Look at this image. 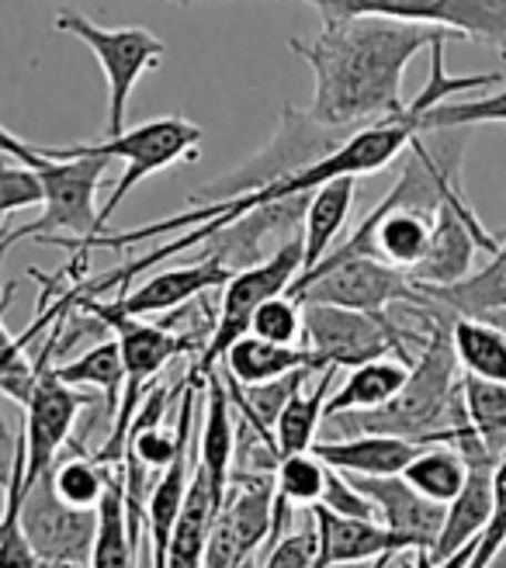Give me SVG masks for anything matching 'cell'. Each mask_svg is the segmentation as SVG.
Instances as JSON below:
<instances>
[{
  "label": "cell",
  "instance_id": "1",
  "mask_svg": "<svg viewBox=\"0 0 506 568\" xmlns=\"http://www.w3.org/2000/svg\"><path fill=\"white\" fill-rule=\"evenodd\" d=\"M462 36L396 18L323 14L316 39H292V52L313 70L316 91L308 115L323 125L361 132L406 111L403 73L419 52Z\"/></svg>",
  "mask_w": 506,
  "mask_h": 568
},
{
  "label": "cell",
  "instance_id": "2",
  "mask_svg": "<svg viewBox=\"0 0 506 568\" xmlns=\"http://www.w3.org/2000/svg\"><path fill=\"white\" fill-rule=\"evenodd\" d=\"M458 357L452 344V326L441 320L431 323L427 344L419 347L413 364L409 385L382 409L372 413H341L330 416V426H341L344 437L361 434H385V437H406L416 444H465L479 437L472 430L462 395Z\"/></svg>",
  "mask_w": 506,
  "mask_h": 568
},
{
  "label": "cell",
  "instance_id": "3",
  "mask_svg": "<svg viewBox=\"0 0 506 568\" xmlns=\"http://www.w3.org/2000/svg\"><path fill=\"white\" fill-rule=\"evenodd\" d=\"M4 142V156L21 160L39 170L45 184V209L36 222L21 225L14 233H4L0 250H11L18 240H91L101 233V209H98V187L108 174L104 156H73V160H49L36 146L21 142L11 129L0 135Z\"/></svg>",
  "mask_w": 506,
  "mask_h": 568
},
{
  "label": "cell",
  "instance_id": "4",
  "mask_svg": "<svg viewBox=\"0 0 506 568\" xmlns=\"http://www.w3.org/2000/svg\"><path fill=\"white\" fill-rule=\"evenodd\" d=\"M202 135L205 132L194 122H188L181 115H166V119H153V122H143L135 129H125L122 135H104L101 142H77V146H36V150L49 160L104 156V160L125 163L115 191H111L108 202L101 205V233H108L104 230L108 219L119 212V205L132 194V187L139 181H146L150 174H160V170H171L178 163L199 160Z\"/></svg>",
  "mask_w": 506,
  "mask_h": 568
},
{
  "label": "cell",
  "instance_id": "5",
  "mask_svg": "<svg viewBox=\"0 0 506 568\" xmlns=\"http://www.w3.org/2000/svg\"><path fill=\"white\" fill-rule=\"evenodd\" d=\"M80 308V305H77ZM88 312V308H80ZM94 320H101L111 333L119 336L122 344V357H125V395H122V406L119 416L111 423V434L108 440L98 447L94 462L98 465H125V454H129V437H132V423L139 416V406L150 395L153 378L163 372L166 364L181 354H202L209 344L199 339L194 333H171L163 323H150V320H129V316H104V312H91Z\"/></svg>",
  "mask_w": 506,
  "mask_h": 568
},
{
  "label": "cell",
  "instance_id": "6",
  "mask_svg": "<svg viewBox=\"0 0 506 568\" xmlns=\"http://www.w3.org/2000/svg\"><path fill=\"white\" fill-rule=\"evenodd\" d=\"M354 132L347 129H333L316 122L308 111H298L295 104L281 108V122L274 139L264 150L253 153L243 166H236L233 174L219 178L215 184H209L205 191H199L191 197V205H215V202H233L240 194L261 191L267 184H277L285 178H295L302 170H308L313 163L326 160L330 153H336L351 139Z\"/></svg>",
  "mask_w": 506,
  "mask_h": 568
},
{
  "label": "cell",
  "instance_id": "7",
  "mask_svg": "<svg viewBox=\"0 0 506 568\" xmlns=\"http://www.w3.org/2000/svg\"><path fill=\"white\" fill-rule=\"evenodd\" d=\"M302 271H305V243H302V236L285 243L264 264L236 271L233 281L222 288L219 316H215V326L209 333V347L194 357L188 375L205 382L215 372V364L226 361V354L240 344V339L250 336V323H253V316H257V308L264 302H271V298L289 295L292 284L302 277Z\"/></svg>",
  "mask_w": 506,
  "mask_h": 568
},
{
  "label": "cell",
  "instance_id": "8",
  "mask_svg": "<svg viewBox=\"0 0 506 568\" xmlns=\"http://www.w3.org/2000/svg\"><path fill=\"white\" fill-rule=\"evenodd\" d=\"M289 298L298 305L354 308L368 312V316H385L388 305L396 302L434 305L406 271H396L375 257H344V253H330L316 271L302 274L292 284Z\"/></svg>",
  "mask_w": 506,
  "mask_h": 568
},
{
  "label": "cell",
  "instance_id": "9",
  "mask_svg": "<svg viewBox=\"0 0 506 568\" xmlns=\"http://www.w3.org/2000/svg\"><path fill=\"white\" fill-rule=\"evenodd\" d=\"M55 28L73 39H80L94 52L101 63V73L108 80V125L104 135H122L125 132V111L135 83L143 80L153 67L163 63L166 45L146 32V28H101L80 11H60L55 14Z\"/></svg>",
  "mask_w": 506,
  "mask_h": 568
},
{
  "label": "cell",
  "instance_id": "10",
  "mask_svg": "<svg viewBox=\"0 0 506 568\" xmlns=\"http://www.w3.org/2000/svg\"><path fill=\"white\" fill-rule=\"evenodd\" d=\"M305 308V339L316 357H323L326 367H354L372 364L378 357H406L416 361L419 354H409V339L424 344L427 336H416L403 326H396L388 316H368V312L336 308V305H302Z\"/></svg>",
  "mask_w": 506,
  "mask_h": 568
},
{
  "label": "cell",
  "instance_id": "11",
  "mask_svg": "<svg viewBox=\"0 0 506 568\" xmlns=\"http://www.w3.org/2000/svg\"><path fill=\"white\" fill-rule=\"evenodd\" d=\"M191 8L199 0H171ZM320 14H351V18H396L413 24H434L462 39L483 42L506 52V0H305Z\"/></svg>",
  "mask_w": 506,
  "mask_h": 568
},
{
  "label": "cell",
  "instance_id": "12",
  "mask_svg": "<svg viewBox=\"0 0 506 568\" xmlns=\"http://www.w3.org/2000/svg\"><path fill=\"white\" fill-rule=\"evenodd\" d=\"M21 527L32 541L42 568H91L101 514L98 509H73L52 489V478H39L24 489Z\"/></svg>",
  "mask_w": 506,
  "mask_h": 568
},
{
  "label": "cell",
  "instance_id": "13",
  "mask_svg": "<svg viewBox=\"0 0 506 568\" xmlns=\"http://www.w3.org/2000/svg\"><path fill=\"white\" fill-rule=\"evenodd\" d=\"M274 471H233V486L222 503L205 568H250L253 555L274 534Z\"/></svg>",
  "mask_w": 506,
  "mask_h": 568
},
{
  "label": "cell",
  "instance_id": "14",
  "mask_svg": "<svg viewBox=\"0 0 506 568\" xmlns=\"http://www.w3.org/2000/svg\"><path fill=\"white\" fill-rule=\"evenodd\" d=\"M233 267H226L212 253H202L194 264L184 267H166V271H153L146 281H139L135 288H129L119 298H80V308L88 312H104V316H129V320H150L160 316V312H178L181 305H188L191 298H199L205 292L226 288L233 281Z\"/></svg>",
  "mask_w": 506,
  "mask_h": 568
},
{
  "label": "cell",
  "instance_id": "15",
  "mask_svg": "<svg viewBox=\"0 0 506 568\" xmlns=\"http://www.w3.org/2000/svg\"><path fill=\"white\" fill-rule=\"evenodd\" d=\"M91 395L70 388L55 367L49 364L45 372L39 375V385L32 392V399L24 406V444H28V481L24 486H36L39 478H45L55 462H60V450L70 444L77 416L88 409Z\"/></svg>",
  "mask_w": 506,
  "mask_h": 568
},
{
  "label": "cell",
  "instance_id": "16",
  "mask_svg": "<svg viewBox=\"0 0 506 568\" xmlns=\"http://www.w3.org/2000/svg\"><path fill=\"white\" fill-rule=\"evenodd\" d=\"M496 240L486 233V225L479 222V215L472 212V205L465 202H447L441 205L437 219H434V243L427 261L419 264L409 277L419 284L424 292L434 288H455L465 277H472V261L475 250H489L496 253Z\"/></svg>",
  "mask_w": 506,
  "mask_h": 568
},
{
  "label": "cell",
  "instance_id": "17",
  "mask_svg": "<svg viewBox=\"0 0 506 568\" xmlns=\"http://www.w3.org/2000/svg\"><path fill=\"white\" fill-rule=\"evenodd\" d=\"M354 478V475H351ZM354 486L378 509V524L416 551H434L447 520V506L419 496L403 475L396 478H354Z\"/></svg>",
  "mask_w": 506,
  "mask_h": 568
},
{
  "label": "cell",
  "instance_id": "18",
  "mask_svg": "<svg viewBox=\"0 0 506 568\" xmlns=\"http://www.w3.org/2000/svg\"><path fill=\"white\" fill-rule=\"evenodd\" d=\"M313 524L320 534V551H316L313 568H347V565H361V561L413 555V548L403 541V537L385 530L382 524L333 517L323 506H313Z\"/></svg>",
  "mask_w": 506,
  "mask_h": 568
},
{
  "label": "cell",
  "instance_id": "19",
  "mask_svg": "<svg viewBox=\"0 0 506 568\" xmlns=\"http://www.w3.org/2000/svg\"><path fill=\"white\" fill-rule=\"evenodd\" d=\"M419 450H424V444L406 440V437H385V434L333 437V440H320L313 447V454L326 468L354 475V478H396V475H406V468L416 462Z\"/></svg>",
  "mask_w": 506,
  "mask_h": 568
},
{
  "label": "cell",
  "instance_id": "20",
  "mask_svg": "<svg viewBox=\"0 0 506 568\" xmlns=\"http://www.w3.org/2000/svg\"><path fill=\"white\" fill-rule=\"evenodd\" d=\"M233 458H236V419H233V395L226 375L205 378V423L199 437V468L205 471L209 486L219 503H226L233 486Z\"/></svg>",
  "mask_w": 506,
  "mask_h": 568
},
{
  "label": "cell",
  "instance_id": "21",
  "mask_svg": "<svg viewBox=\"0 0 506 568\" xmlns=\"http://www.w3.org/2000/svg\"><path fill=\"white\" fill-rule=\"evenodd\" d=\"M468 465H472L468 486L462 489V496L452 506H447L444 530H441L437 545L431 551L434 561H447L458 551L479 545V537L486 534V527L493 520V481H496L499 462L496 458H475Z\"/></svg>",
  "mask_w": 506,
  "mask_h": 568
},
{
  "label": "cell",
  "instance_id": "22",
  "mask_svg": "<svg viewBox=\"0 0 506 568\" xmlns=\"http://www.w3.org/2000/svg\"><path fill=\"white\" fill-rule=\"evenodd\" d=\"M298 372L323 375L330 367L308 347H281V344H267L261 336H243L226 354V375L236 385H267Z\"/></svg>",
  "mask_w": 506,
  "mask_h": 568
},
{
  "label": "cell",
  "instance_id": "23",
  "mask_svg": "<svg viewBox=\"0 0 506 568\" xmlns=\"http://www.w3.org/2000/svg\"><path fill=\"white\" fill-rule=\"evenodd\" d=\"M413 364L416 361L392 354V357H378L372 364L354 367V372L347 375V382L330 395L326 419L341 416V413H372V409L388 406L409 385Z\"/></svg>",
  "mask_w": 506,
  "mask_h": 568
},
{
  "label": "cell",
  "instance_id": "24",
  "mask_svg": "<svg viewBox=\"0 0 506 568\" xmlns=\"http://www.w3.org/2000/svg\"><path fill=\"white\" fill-rule=\"evenodd\" d=\"M354 194H357V178H341L323 184L313 197H308V212L302 225V243H305V271H316L330 253L341 246L344 225L354 209Z\"/></svg>",
  "mask_w": 506,
  "mask_h": 568
},
{
  "label": "cell",
  "instance_id": "25",
  "mask_svg": "<svg viewBox=\"0 0 506 568\" xmlns=\"http://www.w3.org/2000/svg\"><path fill=\"white\" fill-rule=\"evenodd\" d=\"M219 509H222V503L215 499L205 471L194 465V478H191L184 509L178 517V527H174V541H171V555H166V568H205Z\"/></svg>",
  "mask_w": 506,
  "mask_h": 568
},
{
  "label": "cell",
  "instance_id": "26",
  "mask_svg": "<svg viewBox=\"0 0 506 568\" xmlns=\"http://www.w3.org/2000/svg\"><path fill=\"white\" fill-rule=\"evenodd\" d=\"M55 375H60L70 388L80 392H101L104 395V413L115 423L122 395H125V357H122V344L119 336L111 333L101 344L88 347L83 354H77L67 364H55Z\"/></svg>",
  "mask_w": 506,
  "mask_h": 568
},
{
  "label": "cell",
  "instance_id": "27",
  "mask_svg": "<svg viewBox=\"0 0 506 568\" xmlns=\"http://www.w3.org/2000/svg\"><path fill=\"white\" fill-rule=\"evenodd\" d=\"M434 305L452 308L458 316H503L506 312V240L496 246V253H489V264L479 267L472 277H465L455 288H434L424 292Z\"/></svg>",
  "mask_w": 506,
  "mask_h": 568
},
{
  "label": "cell",
  "instance_id": "28",
  "mask_svg": "<svg viewBox=\"0 0 506 568\" xmlns=\"http://www.w3.org/2000/svg\"><path fill=\"white\" fill-rule=\"evenodd\" d=\"M452 344L462 364V375L506 385V329L493 320L455 316Z\"/></svg>",
  "mask_w": 506,
  "mask_h": 568
},
{
  "label": "cell",
  "instance_id": "29",
  "mask_svg": "<svg viewBox=\"0 0 506 568\" xmlns=\"http://www.w3.org/2000/svg\"><path fill=\"white\" fill-rule=\"evenodd\" d=\"M333 375L336 367L320 375L313 392H295L292 403L285 406V413L277 416L274 426V447L277 458H292V454H308L320 440V426L326 419V406H330V388H333Z\"/></svg>",
  "mask_w": 506,
  "mask_h": 568
},
{
  "label": "cell",
  "instance_id": "30",
  "mask_svg": "<svg viewBox=\"0 0 506 568\" xmlns=\"http://www.w3.org/2000/svg\"><path fill=\"white\" fill-rule=\"evenodd\" d=\"M468 475H472V465L455 444H431L416 454V462L406 468L403 478L431 503L452 506L468 486Z\"/></svg>",
  "mask_w": 506,
  "mask_h": 568
},
{
  "label": "cell",
  "instance_id": "31",
  "mask_svg": "<svg viewBox=\"0 0 506 568\" xmlns=\"http://www.w3.org/2000/svg\"><path fill=\"white\" fill-rule=\"evenodd\" d=\"M28 475V444L18 430L14 454H11V471H8V489H4V520H0V568H42L32 541L21 527V499H24V478Z\"/></svg>",
  "mask_w": 506,
  "mask_h": 568
},
{
  "label": "cell",
  "instance_id": "32",
  "mask_svg": "<svg viewBox=\"0 0 506 568\" xmlns=\"http://www.w3.org/2000/svg\"><path fill=\"white\" fill-rule=\"evenodd\" d=\"M101 527L91 568H135L139 548L129 527V499H125V475H111L108 496L101 503Z\"/></svg>",
  "mask_w": 506,
  "mask_h": 568
},
{
  "label": "cell",
  "instance_id": "33",
  "mask_svg": "<svg viewBox=\"0 0 506 568\" xmlns=\"http://www.w3.org/2000/svg\"><path fill=\"white\" fill-rule=\"evenodd\" d=\"M462 395L472 430L496 458H506V385L462 375Z\"/></svg>",
  "mask_w": 506,
  "mask_h": 568
},
{
  "label": "cell",
  "instance_id": "34",
  "mask_svg": "<svg viewBox=\"0 0 506 568\" xmlns=\"http://www.w3.org/2000/svg\"><path fill=\"white\" fill-rule=\"evenodd\" d=\"M49 478H52L55 496L73 509H101L108 486H111V475L104 471V465L94 462V454L91 458L80 454V444H77V454H67L63 462H55Z\"/></svg>",
  "mask_w": 506,
  "mask_h": 568
},
{
  "label": "cell",
  "instance_id": "35",
  "mask_svg": "<svg viewBox=\"0 0 506 568\" xmlns=\"http://www.w3.org/2000/svg\"><path fill=\"white\" fill-rule=\"evenodd\" d=\"M326 465L316 458L313 450L308 454H292V458H281L274 468V486L277 506H320L323 503V489H326Z\"/></svg>",
  "mask_w": 506,
  "mask_h": 568
},
{
  "label": "cell",
  "instance_id": "36",
  "mask_svg": "<svg viewBox=\"0 0 506 568\" xmlns=\"http://www.w3.org/2000/svg\"><path fill=\"white\" fill-rule=\"evenodd\" d=\"M506 122V88L486 98H468V101H444L431 108L424 115V135L431 132H458L468 125H493Z\"/></svg>",
  "mask_w": 506,
  "mask_h": 568
},
{
  "label": "cell",
  "instance_id": "37",
  "mask_svg": "<svg viewBox=\"0 0 506 568\" xmlns=\"http://www.w3.org/2000/svg\"><path fill=\"white\" fill-rule=\"evenodd\" d=\"M250 336H261V339H267V344H281V347H302L305 308L289 295L271 298L257 308V316H253Z\"/></svg>",
  "mask_w": 506,
  "mask_h": 568
},
{
  "label": "cell",
  "instance_id": "38",
  "mask_svg": "<svg viewBox=\"0 0 506 568\" xmlns=\"http://www.w3.org/2000/svg\"><path fill=\"white\" fill-rule=\"evenodd\" d=\"M24 209H45V184L36 166L4 156V170H0V215L11 219L14 212Z\"/></svg>",
  "mask_w": 506,
  "mask_h": 568
},
{
  "label": "cell",
  "instance_id": "39",
  "mask_svg": "<svg viewBox=\"0 0 506 568\" xmlns=\"http://www.w3.org/2000/svg\"><path fill=\"white\" fill-rule=\"evenodd\" d=\"M323 509H330L333 517H344V520H368V524H378V509L375 503L364 496L354 478L344 475V471H326V489H323Z\"/></svg>",
  "mask_w": 506,
  "mask_h": 568
},
{
  "label": "cell",
  "instance_id": "40",
  "mask_svg": "<svg viewBox=\"0 0 506 568\" xmlns=\"http://www.w3.org/2000/svg\"><path fill=\"white\" fill-rule=\"evenodd\" d=\"M503 548H506V458L499 462L493 481V520L479 537V545H475V558L468 568H493Z\"/></svg>",
  "mask_w": 506,
  "mask_h": 568
},
{
  "label": "cell",
  "instance_id": "41",
  "mask_svg": "<svg viewBox=\"0 0 506 568\" xmlns=\"http://www.w3.org/2000/svg\"><path fill=\"white\" fill-rule=\"evenodd\" d=\"M320 551V534L316 524L285 534L274 548H267V558L261 568H313Z\"/></svg>",
  "mask_w": 506,
  "mask_h": 568
},
{
  "label": "cell",
  "instance_id": "42",
  "mask_svg": "<svg viewBox=\"0 0 506 568\" xmlns=\"http://www.w3.org/2000/svg\"><path fill=\"white\" fill-rule=\"evenodd\" d=\"M472 558H475V545L465 548V551H458L455 558H447V561H434L431 551H416V565L413 568H468Z\"/></svg>",
  "mask_w": 506,
  "mask_h": 568
}]
</instances>
